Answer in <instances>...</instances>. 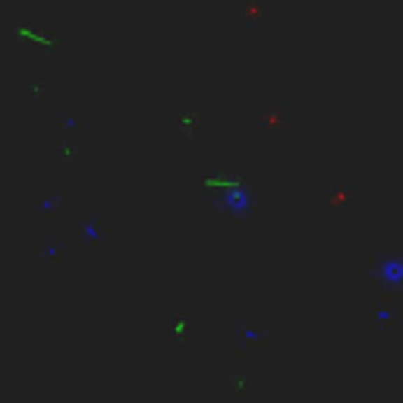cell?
I'll return each mask as SVG.
<instances>
[]
</instances>
